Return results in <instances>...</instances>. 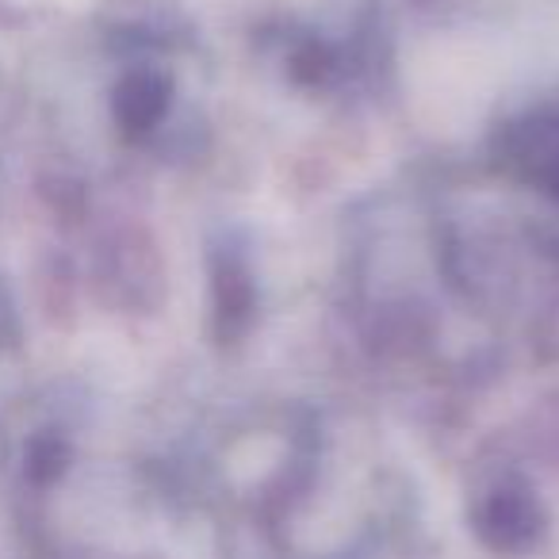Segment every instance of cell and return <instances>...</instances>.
<instances>
[{"label": "cell", "instance_id": "obj_1", "mask_svg": "<svg viewBox=\"0 0 559 559\" xmlns=\"http://www.w3.org/2000/svg\"><path fill=\"white\" fill-rule=\"evenodd\" d=\"M510 162H518L521 177L533 180L536 188L559 195V111L533 116L513 127Z\"/></svg>", "mask_w": 559, "mask_h": 559}, {"label": "cell", "instance_id": "obj_2", "mask_svg": "<svg viewBox=\"0 0 559 559\" xmlns=\"http://www.w3.org/2000/svg\"><path fill=\"white\" fill-rule=\"evenodd\" d=\"M165 108H169V81L154 70L131 73L116 88V119L134 134L150 131L165 116Z\"/></svg>", "mask_w": 559, "mask_h": 559}, {"label": "cell", "instance_id": "obj_3", "mask_svg": "<svg viewBox=\"0 0 559 559\" xmlns=\"http://www.w3.org/2000/svg\"><path fill=\"white\" fill-rule=\"evenodd\" d=\"M66 460H70L66 441H58V437H50V433L35 437L32 449H27V472H32L35 483H50L66 472Z\"/></svg>", "mask_w": 559, "mask_h": 559}]
</instances>
